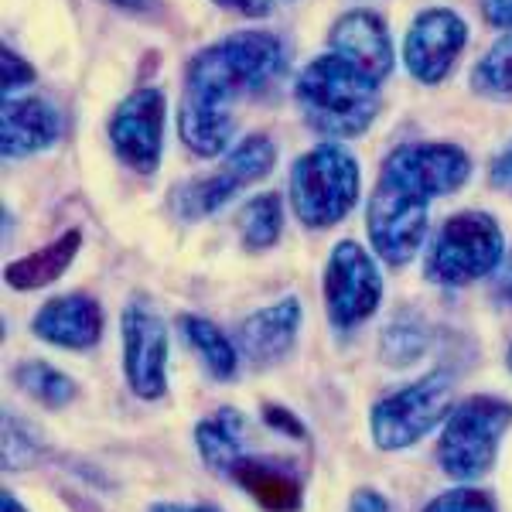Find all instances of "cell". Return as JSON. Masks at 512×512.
<instances>
[{
  "label": "cell",
  "mask_w": 512,
  "mask_h": 512,
  "mask_svg": "<svg viewBox=\"0 0 512 512\" xmlns=\"http://www.w3.org/2000/svg\"><path fill=\"white\" fill-rule=\"evenodd\" d=\"M164 117H168V103H164L161 89H137L113 110L110 117V144L117 158L137 175H154L161 164L164 147Z\"/></svg>",
  "instance_id": "8fae6325"
},
{
  "label": "cell",
  "mask_w": 512,
  "mask_h": 512,
  "mask_svg": "<svg viewBox=\"0 0 512 512\" xmlns=\"http://www.w3.org/2000/svg\"><path fill=\"white\" fill-rule=\"evenodd\" d=\"M359 188V164L352 154L338 144H321L294 161L287 195L301 226L328 229L355 209Z\"/></svg>",
  "instance_id": "277c9868"
},
{
  "label": "cell",
  "mask_w": 512,
  "mask_h": 512,
  "mask_svg": "<svg viewBox=\"0 0 512 512\" xmlns=\"http://www.w3.org/2000/svg\"><path fill=\"white\" fill-rule=\"evenodd\" d=\"M31 332L41 342L59 345V349H93L103 335V308L89 294H62L52 297L31 318Z\"/></svg>",
  "instance_id": "5bb4252c"
},
{
  "label": "cell",
  "mask_w": 512,
  "mask_h": 512,
  "mask_svg": "<svg viewBox=\"0 0 512 512\" xmlns=\"http://www.w3.org/2000/svg\"><path fill=\"white\" fill-rule=\"evenodd\" d=\"M280 229H284V205L274 192L256 195L239 209V236L250 253L270 250L280 239Z\"/></svg>",
  "instance_id": "44dd1931"
},
{
  "label": "cell",
  "mask_w": 512,
  "mask_h": 512,
  "mask_svg": "<svg viewBox=\"0 0 512 512\" xmlns=\"http://www.w3.org/2000/svg\"><path fill=\"white\" fill-rule=\"evenodd\" d=\"M284 41L270 31H236L188 59L178 103V134L198 158H219L233 144V110L267 89L284 69Z\"/></svg>",
  "instance_id": "6da1fadb"
},
{
  "label": "cell",
  "mask_w": 512,
  "mask_h": 512,
  "mask_svg": "<svg viewBox=\"0 0 512 512\" xmlns=\"http://www.w3.org/2000/svg\"><path fill=\"white\" fill-rule=\"evenodd\" d=\"M509 427L512 403L499 396H472L458 403L444 420L441 441H437V465L458 482L489 475L499 458V441Z\"/></svg>",
  "instance_id": "8992f818"
},
{
  "label": "cell",
  "mask_w": 512,
  "mask_h": 512,
  "mask_svg": "<svg viewBox=\"0 0 512 512\" xmlns=\"http://www.w3.org/2000/svg\"><path fill=\"white\" fill-rule=\"evenodd\" d=\"M427 349V338L420 328L414 325H393L386 328L383 335V359L390 362V366H410V362H417L420 355Z\"/></svg>",
  "instance_id": "cb8c5ba5"
},
{
  "label": "cell",
  "mask_w": 512,
  "mask_h": 512,
  "mask_svg": "<svg viewBox=\"0 0 512 512\" xmlns=\"http://www.w3.org/2000/svg\"><path fill=\"white\" fill-rule=\"evenodd\" d=\"M229 482H236L260 509L267 512H297L304 499L301 475L287 461L270 454H239L233 468L226 472Z\"/></svg>",
  "instance_id": "9a60e30c"
},
{
  "label": "cell",
  "mask_w": 512,
  "mask_h": 512,
  "mask_svg": "<svg viewBox=\"0 0 512 512\" xmlns=\"http://www.w3.org/2000/svg\"><path fill=\"white\" fill-rule=\"evenodd\" d=\"M482 14L492 28L512 31V0H482Z\"/></svg>",
  "instance_id": "f546056e"
},
{
  "label": "cell",
  "mask_w": 512,
  "mask_h": 512,
  "mask_svg": "<svg viewBox=\"0 0 512 512\" xmlns=\"http://www.w3.org/2000/svg\"><path fill=\"white\" fill-rule=\"evenodd\" d=\"M424 512H495L492 495L478 489H451L441 492L434 502H427Z\"/></svg>",
  "instance_id": "d4e9b609"
},
{
  "label": "cell",
  "mask_w": 512,
  "mask_h": 512,
  "mask_svg": "<svg viewBox=\"0 0 512 512\" xmlns=\"http://www.w3.org/2000/svg\"><path fill=\"white\" fill-rule=\"evenodd\" d=\"M79 246H82V233L79 229H69V233L52 239V243L41 246V250L7 263L4 280L14 291H41V287L62 280V274L72 267V260H76Z\"/></svg>",
  "instance_id": "ac0fdd59"
},
{
  "label": "cell",
  "mask_w": 512,
  "mask_h": 512,
  "mask_svg": "<svg viewBox=\"0 0 512 512\" xmlns=\"http://www.w3.org/2000/svg\"><path fill=\"white\" fill-rule=\"evenodd\" d=\"M195 444L212 472L226 475L239 454H246V417L233 407H222L195 427Z\"/></svg>",
  "instance_id": "d6986e66"
},
{
  "label": "cell",
  "mask_w": 512,
  "mask_h": 512,
  "mask_svg": "<svg viewBox=\"0 0 512 512\" xmlns=\"http://www.w3.org/2000/svg\"><path fill=\"white\" fill-rule=\"evenodd\" d=\"M62 134V117L48 99L41 96H21L4 99L0 113V147L4 158H28L45 147H52Z\"/></svg>",
  "instance_id": "2e32d148"
},
{
  "label": "cell",
  "mask_w": 512,
  "mask_h": 512,
  "mask_svg": "<svg viewBox=\"0 0 512 512\" xmlns=\"http://www.w3.org/2000/svg\"><path fill=\"white\" fill-rule=\"evenodd\" d=\"M451 396H454V376L448 369H434V373L414 379L403 390L383 396L373 407V414H369L376 448L379 451L414 448L420 437L431 434L441 420H448Z\"/></svg>",
  "instance_id": "52a82bcc"
},
{
  "label": "cell",
  "mask_w": 512,
  "mask_h": 512,
  "mask_svg": "<svg viewBox=\"0 0 512 512\" xmlns=\"http://www.w3.org/2000/svg\"><path fill=\"white\" fill-rule=\"evenodd\" d=\"M489 181H492V188H499V192H509L512 195V144L499 154V158L492 161Z\"/></svg>",
  "instance_id": "f1b7e54d"
},
{
  "label": "cell",
  "mask_w": 512,
  "mask_h": 512,
  "mask_svg": "<svg viewBox=\"0 0 512 512\" xmlns=\"http://www.w3.org/2000/svg\"><path fill=\"white\" fill-rule=\"evenodd\" d=\"M181 332H185L188 345H192L195 355L205 362V369H209L212 376L222 379V383L236 379V373H239V352H236L233 338L222 332L219 325H212L209 318L185 315V318H181Z\"/></svg>",
  "instance_id": "ffe728a7"
},
{
  "label": "cell",
  "mask_w": 512,
  "mask_h": 512,
  "mask_svg": "<svg viewBox=\"0 0 512 512\" xmlns=\"http://www.w3.org/2000/svg\"><path fill=\"white\" fill-rule=\"evenodd\" d=\"M506 260V239L489 212H458L437 229L424 260V274L431 284L465 287L489 277Z\"/></svg>",
  "instance_id": "5b68a950"
},
{
  "label": "cell",
  "mask_w": 512,
  "mask_h": 512,
  "mask_svg": "<svg viewBox=\"0 0 512 512\" xmlns=\"http://www.w3.org/2000/svg\"><path fill=\"white\" fill-rule=\"evenodd\" d=\"M349 512H390V502H386L383 492L376 489H355L352 499H349Z\"/></svg>",
  "instance_id": "83f0119b"
},
{
  "label": "cell",
  "mask_w": 512,
  "mask_h": 512,
  "mask_svg": "<svg viewBox=\"0 0 512 512\" xmlns=\"http://www.w3.org/2000/svg\"><path fill=\"white\" fill-rule=\"evenodd\" d=\"M328 52L342 55L373 82H383L393 72V41L379 14L373 11H349L342 14L328 31Z\"/></svg>",
  "instance_id": "4fadbf2b"
},
{
  "label": "cell",
  "mask_w": 512,
  "mask_h": 512,
  "mask_svg": "<svg viewBox=\"0 0 512 512\" xmlns=\"http://www.w3.org/2000/svg\"><path fill=\"white\" fill-rule=\"evenodd\" d=\"M383 301V277L376 260L359 243H338L325 267V308L335 328H355L373 318Z\"/></svg>",
  "instance_id": "9c48e42d"
},
{
  "label": "cell",
  "mask_w": 512,
  "mask_h": 512,
  "mask_svg": "<svg viewBox=\"0 0 512 512\" xmlns=\"http://www.w3.org/2000/svg\"><path fill=\"white\" fill-rule=\"evenodd\" d=\"M509 369H512V345H509Z\"/></svg>",
  "instance_id": "d590c367"
},
{
  "label": "cell",
  "mask_w": 512,
  "mask_h": 512,
  "mask_svg": "<svg viewBox=\"0 0 512 512\" xmlns=\"http://www.w3.org/2000/svg\"><path fill=\"white\" fill-rule=\"evenodd\" d=\"M0 512H28V509H24L11 492H4V495H0Z\"/></svg>",
  "instance_id": "836d02e7"
},
{
  "label": "cell",
  "mask_w": 512,
  "mask_h": 512,
  "mask_svg": "<svg viewBox=\"0 0 512 512\" xmlns=\"http://www.w3.org/2000/svg\"><path fill=\"white\" fill-rule=\"evenodd\" d=\"M216 4L226 7V11L243 14V18H267L274 11V0H216Z\"/></svg>",
  "instance_id": "4dcf8cb0"
},
{
  "label": "cell",
  "mask_w": 512,
  "mask_h": 512,
  "mask_svg": "<svg viewBox=\"0 0 512 512\" xmlns=\"http://www.w3.org/2000/svg\"><path fill=\"white\" fill-rule=\"evenodd\" d=\"M294 96L308 127L338 140L366 134L379 113V82L335 52L304 65L294 82Z\"/></svg>",
  "instance_id": "3957f363"
},
{
  "label": "cell",
  "mask_w": 512,
  "mask_h": 512,
  "mask_svg": "<svg viewBox=\"0 0 512 512\" xmlns=\"http://www.w3.org/2000/svg\"><path fill=\"white\" fill-rule=\"evenodd\" d=\"M468 41V24L451 7H427L420 11L403 38V65L417 82L437 86L448 79Z\"/></svg>",
  "instance_id": "7c38bea8"
},
{
  "label": "cell",
  "mask_w": 512,
  "mask_h": 512,
  "mask_svg": "<svg viewBox=\"0 0 512 512\" xmlns=\"http://www.w3.org/2000/svg\"><path fill=\"white\" fill-rule=\"evenodd\" d=\"M468 175L472 161L454 144H403L386 154L366 205L373 250L390 267L414 260L427 236L431 198L458 192Z\"/></svg>",
  "instance_id": "7a4b0ae2"
},
{
  "label": "cell",
  "mask_w": 512,
  "mask_h": 512,
  "mask_svg": "<svg viewBox=\"0 0 512 512\" xmlns=\"http://www.w3.org/2000/svg\"><path fill=\"white\" fill-rule=\"evenodd\" d=\"M0 62H4L0 65V72H4V99L11 93H18L21 86H31V82H35V69H31L21 55H14L11 48L0 52Z\"/></svg>",
  "instance_id": "484cf974"
},
{
  "label": "cell",
  "mask_w": 512,
  "mask_h": 512,
  "mask_svg": "<svg viewBox=\"0 0 512 512\" xmlns=\"http://www.w3.org/2000/svg\"><path fill=\"white\" fill-rule=\"evenodd\" d=\"M495 297L512 308V256L509 260H502V274H499V280H495Z\"/></svg>",
  "instance_id": "1f68e13d"
},
{
  "label": "cell",
  "mask_w": 512,
  "mask_h": 512,
  "mask_svg": "<svg viewBox=\"0 0 512 512\" xmlns=\"http://www.w3.org/2000/svg\"><path fill=\"white\" fill-rule=\"evenodd\" d=\"M263 420H267V427H274V431L294 437V441H304V434H308L301 420H297L291 410L277 407V403H267V407H263Z\"/></svg>",
  "instance_id": "4316f807"
},
{
  "label": "cell",
  "mask_w": 512,
  "mask_h": 512,
  "mask_svg": "<svg viewBox=\"0 0 512 512\" xmlns=\"http://www.w3.org/2000/svg\"><path fill=\"white\" fill-rule=\"evenodd\" d=\"M14 383L31 400H38L41 407H52V410L65 407L76 396V383L65 373H59L55 366H48V362H24V366H18V373H14Z\"/></svg>",
  "instance_id": "7402d4cb"
},
{
  "label": "cell",
  "mask_w": 512,
  "mask_h": 512,
  "mask_svg": "<svg viewBox=\"0 0 512 512\" xmlns=\"http://www.w3.org/2000/svg\"><path fill=\"white\" fill-rule=\"evenodd\" d=\"M297 332H301V301L284 297V301L270 304V308L253 311L239 325L236 342L246 359L256 362V366H274L291 352Z\"/></svg>",
  "instance_id": "e0dca14e"
},
{
  "label": "cell",
  "mask_w": 512,
  "mask_h": 512,
  "mask_svg": "<svg viewBox=\"0 0 512 512\" xmlns=\"http://www.w3.org/2000/svg\"><path fill=\"white\" fill-rule=\"evenodd\" d=\"M151 512H219L212 506H178V502H158V506H151Z\"/></svg>",
  "instance_id": "d6a6232c"
},
{
  "label": "cell",
  "mask_w": 512,
  "mask_h": 512,
  "mask_svg": "<svg viewBox=\"0 0 512 512\" xmlns=\"http://www.w3.org/2000/svg\"><path fill=\"white\" fill-rule=\"evenodd\" d=\"M472 89L485 99H512V31L478 59Z\"/></svg>",
  "instance_id": "603a6c76"
},
{
  "label": "cell",
  "mask_w": 512,
  "mask_h": 512,
  "mask_svg": "<svg viewBox=\"0 0 512 512\" xmlns=\"http://www.w3.org/2000/svg\"><path fill=\"white\" fill-rule=\"evenodd\" d=\"M110 4H117V7H123V11H144L151 0H110Z\"/></svg>",
  "instance_id": "e575fe53"
},
{
  "label": "cell",
  "mask_w": 512,
  "mask_h": 512,
  "mask_svg": "<svg viewBox=\"0 0 512 512\" xmlns=\"http://www.w3.org/2000/svg\"><path fill=\"white\" fill-rule=\"evenodd\" d=\"M277 164V147L267 134H250L243 137L226 158L219 161V168L209 178L188 181L175 192V209L185 219H205L212 212H219L226 202L243 192V188L256 185L274 171Z\"/></svg>",
  "instance_id": "ba28073f"
},
{
  "label": "cell",
  "mask_w": 512,
  "mask_h": 512,
  "mask_svg": "<svg viewBox=\"0 0 512 512\" xmlns=\"http://www.w3.org/2000/svg\"><path fill=\"white\" fill-rule=\"evenodd\" d=\"M123 373L140 400H161L168 393V325L154 308L134 301L120 318Z\"/></svg>",
  "instance_id": "30bf717a"
}]
</instances>
